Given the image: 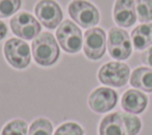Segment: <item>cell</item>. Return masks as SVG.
<instances>
[{
	"label": "cell",
	"instance_id": "4fadbf2b",
	"mask_svg": "<svg viewBox=\"0 0 152 135\" xmlns=\"http://www.w3.org/2000/svg\"><path fill=\"white\" fill-rule=\"evenodd\" d=\"M99 135H126L121 114L110 112L106 115L99 123Z\"/></svg>",
	"mask_w": 152,
	"mask_h": 135
},
{
	"label": "cell",
	"instance_id": "5bb4252c",
	"mask_svg": "<svg viewBox=\"0 0 152 135\" xmlns=\"http://www.w3.org/2000/svg\"><path fill=\"white\" fill-rule=\"evenodd\" d=\"M129 84L142 92H152V68L139 66L134 69L129 77Z\"/></svg>",
	"mask_w": 152,
	"mask_h": 135
},
{
	"label": "cell",
	"instance_id": "2e32d148",
	"mask_svg": "<svg viewBox=\"0 0 152 135\" xmlns=\"http://www.w3.org/2000/svg\"><path fill=\"white\" fill-rule=\"evenodd\" d=\"M52 131V122L46 117H38L30 124L27 135H53Z\"/></svg>",
	"mask_w": 152,
	"mask_h": 135
},
{
	"label": "cell",
	"instance_id": "9a60e30c",
	"mask_svg": "<svg viewBox=\"0 0 152 135\" xmlns=\"http://www.w3.org/2000/svg\"><path fill=\"white\" fill-rule=\"evenodd\" d=\"M131 39L137 51L146 50L152 45V22H144L133 28Z\"/></svg>",
	"mask_w": 152,
	"mask_h": 135
},
{
	"label": "cell",
	"instance_id": "9c48e42d",
	"mask_svg": "<svg viewBox=\"0 0 152 135\" xmlns=\"http://www.w3.org/2000/svg\"><path fill=\"white\" fill-rule=\"evenodd\" d=\"M34 14L38 21L46 28H57L63 21V11L55 0H39L34 6Z\"/></svg>",
	"mask_w": 152,
	"mask_h": 135
},
{
	"label": "cell",
	"instance_id": "6da1fadb",
	"mask_svg": "<svg viewBox=\"0 0 152 135\" xmlns=\"http://www.w3.org/2000/svg\"><path fill=\"white\" fill-rule=\"evenodd\" d=\"M33 60L39 66H51L57 63L61 56V46L50 32H42L31 44Z\"/></svg>",
	"mask_w": 152,
	"mask_h": 135
},
{
	"label": "cell",
	"instance_id": "ffe728a7",
	"mask_svg": "<svg viewBox=\"0 0 152 135\" xmlns=\"http://www.w3.org/2000/svg\"><path fill=\"white\" fill-rule=\"evenodd\" d=\"M53 135H84V129L77 122L69 121L59 124L53 131Z\"/></svg>",
	"mask_w": 152,
	"mask_h": 135
},
{
	"label": "cell",
	"instance_id": "7c38bea8",
	"mask_svg": "<svg viewBox=\"0 0 152 135\" xmlns=\"http://www.w3.org/2000/svg\"><path fill=\"white\" fill-rule=\"evenodd\" d=\"M148 104V97L138 89H128L121 96V108L129 114L139 115L145 111Z\"/></svg>",
	"mask_w": 152,
	"mask_h": 135
},
{
	"label": "cell",
	"instance_id": "7a4b0ae2",
	"mask_svg": "<svg viewBox=\"0 0 152 135\" xmlns=\"http://www.w3.org/2000/svg\"><path fill=\"white\" fill-rule=\"evenodd\" d=\"M56 39L66 53H77L83 47V34L81 28L70 19L63 20L56 28Z\"/></svg>",
	"mask_w": 152,
	"mask_h": 135
},
{
	"label": "cell",
	"instance_id": "52a82bcc",
	"mask_svg": "<svg viewBox=\"0 0 152 135\" xmlns=\"http://www.w3.org/2000/svg\"><path fill=\"white\" fill-rule=\"evenodd\" d=\"M12 32L23 40H33L42 33V24L28 12H19L11 18Z\"/></svg>",
	"mask_w": 152,
	"mask_h": 135
},
{
	"label": "cell",
	"instance_id": "5b68a950",
	"mask_svg": "<svg viewBox=\"0 0 152 135\" xmlns=\"http://www.w3.org/2000/svg\"><path fill=\"white\" fill-rule=\"evenodd\" d=\"M4 56L7 63L18 70H24L31 62V47L20 38H10L4 45Z\"/></svg>",
	"mask_w": 152,
	"mask_h": 135
},
{
	"label": "cell",
	"instance_id": "277c9868",
	"mask_svg": "<svg viewBox=\"0 0 152 135\" xmlns=\"http://www.w3.org/2000/svg\"><path fill=\"white\" fill-rule=\"evenodd\" d=\"M68 13L72 21L83 28H91L100 21L99 9L87 0H71L68 4Z\"/></svg>",
	"mask_w": 152,
	"mask_h": 135
},
{
	"label": "cell",
	"instance_id": "44dd1931",
	"mask_svg": "<svg viewBox=\"0 0 152 135\" xmlns=\"http://www.w3.org/2000/svg\"><path fill=\"white\" fill-rule=\"evenodd\" d=\"M21 0H0V18H8L19 11Z\"/></svg>",
	"mask_w": 152,
	"mask_h": 135
},
{
	"label": "cell",
	"instance_id": "ac0fdd59",
	"mask_svg": "<svg viewBox=\"0 0 152 135\" xmlns=\"http://www.w3.org/2000/svg\"><path fill=\"white\" fill-rule=\"evenodd\" d=\"M120 114H121V118H122L126 135H138L141 130V120L137 115L129 114L126 111L120 112Z\"/></svg>",
	"mask_w": 152,
	"mask_h": 135
},
{
	"label": "cell",
	"instance_id": "603a6c76",
	"mask_svg": "<svg viewBox=\"0 0 152 135\" xmlns=\"http://www.w3.org/2000/svg\"><path fill=\"white\" fill-rule=\"evenodd\" d=\"M7 31H8V28H7L6 24H5L2 20H0V40H2V39L6 37Z\"/></svg>",
	"mask_w": 152,
	"mask_h": 135
},
{
	"label": "cell",
	"instance_id": "8fae6325",
	"mask_svg": "<svg viewBox=\"0 0 152 135\" xmlns=\"http://www.w3.org/2000/svg\"><path fill=\"white\" fill-rule=\"evenodd\" d=\"M113 19L119 27H131L138 20L134 0H115Z\"/></svg>",
	"mask_w": 152,
	"mask_h": 135
},
{
	"label": "cell",
	"instance_id": "3957f363",
	"mask_svg": "<svg viewBox=\"0 0 152 135\" xmlns=\"http://www.w3.org/2000/svg\"><path fill=\"white\" fill-rule=\"evenodd\" d=\"M129 77V66L119 60L107 62L97 71V79L109 88H122L127 84Z\"/></svg>",
	"mask_w": 152,
	"mask_h": 135
},
{
	"label": "cell",
	"instance_id": "e0dca14e",
	"mask_svg": "<svg viewBox=\"0 0 152 135\" xmlns=\"http://www.w3.org/2000/svg\"><path fill=\"white\" fill-rule=\"evenodd\" d=\"M28 126L26 121L21 118H14L8 121L1 129L0 135H27Z\"/></svg>",
	"mask_w": 152,
	"mask_h": 135
},
{
	"label": "cell",
	"instance_id": "30bf717a",
	"mask_svg": "<svg viewBox=\"0 0 152 135\" xmlns=\"http://www.w3.org/2000/svg\"><path fill=\"white\" fill-rule=\"evenodd\" d=\"M118 92L109 86H99L88 96V105L96 114L108 112L118 103Z\"/></svg>",
	"mask_w": 152,
	"mask_h": 135
},
{
	"label": "cell",
	"instance_id": "7402d4cb",
	"mask_svg": "<svg viewBox=\"0 0 152 135\" xmlns=\"http://www.w3.org/2000/svg\"><path fill=\"white\" fill-rule=\"evenodd\" d=\"M140 60H141L142 64H145V65L152 68V45L141 52V54H140Z\"/></svg>",
	"mask_w": 152,
	"mask_h": 135
},
{
	"label": "cell",
	"instance_id": "ba28073f",
	"mask_svg": "<svg viewBox=\"0 0 152 135\" xmlns=\"http://www.w3.org/2000/svg\"><path fill=\"white\" fill-rule=\"evenodd\" d=\"M107 47V36L103 28H88L83 36V52L90 60H99L103 57Z\"/></svg>",
	"mask_w": 152,
	"mask_h": 135
},
{
	"label": "cell",
	"instance_id": "d6986e66",
	"mask_svg": "<svg viewBox=\"0 0 152 135\" xmlns=\"http://www.w3.org/2000/svg\"><path fill=\"white\" fill-rule=\"evenodd\" d=\"M138 20L144 22L152 21V0H134Z\"/></svg>",
	"mask_w": 152,
	"mask_h": 135
},
{
	"label": "cell",
	"instance_id": "8992f818",
	"mask_svg": "<svg viewBox=\"0 0 152 135\" xmlns=\"http://www.w3.org/2000/svg\"><path fill=\"white\" fill-rule=\"evenodd\" d=\"M131 34L122 27H112L107 34V49L109 56L116 60H125L132 54Z\"/></svg>",
	"mask_w": 152,
	"mask_h": 135
}]
</instances>
